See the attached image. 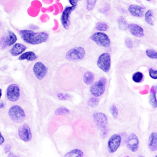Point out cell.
<instances>
[{
	"instance_id": "cell-1",
	"label": "cell",
	"mask_w": 157,
	"mask_h": 157,
	"mask_svg": "<svg viewBox=\"0 0 157 157\" xmlns=\"http://www.w3.org/2000/svg\"><path fill=\"white\" fill-rule=\"evenodd\" d=\"M21 39L31 45H38L47 41L48 34L45 32H34L32 30H21L20 32Z\"/></svg>"
},
{
	"instance_id": "cell-2",
	"label": "cell",
	"mask_w": 157,
	"mask_h": 157,
	"mask_svg": "<svg viewBox=\"0 0 157 157\" xmlns=\"http://www.w3.org/2000/svg\"><path fill=\"white\" fill-rule=\"evenodd\" d=\"M9 115L11 120L16 123H21L26 118L25 113L20 106L13 105L10 109Z\"/></svg>"
},
{
	"instance_id": "cell-3",
	"label": "cell",
	"mask_w": 157,
	"mask_h": 157,
	"mask_svg": "<svg viewBox=\"0 0 157 157\" xmlns=\"http://www.w3.org/2000/svg\"><path fill=\"white\" fill-rule=\"evenodd\" d=\"M86 50L82 47H75L69 50L66 58L69 61L81 60L85 57Z\"/></svg>"
},
{
	"instance_id": "cell-4",
	"label": "cell",
	"mask_w": 157,
	"mask_h": 157,
	"mask_svg": "<svg viewBox=\"0 0 157 157\" xmlns=\"http://www.w3.org/2000/svg\"><path fill=\"white\" fill-rule=\"evenodd\" d=\"M106 79L104 77H102L98 82L92 84L90 87V91L91 94L95 97H99L103 94L105 91Z\"/></svg>"
},
{
	"instance_id": "cell-5",
	"label": "cell",
	"mask_w": 157,
	"mask_h": 157,
	"mask_svg": "<svg viewBox=\"0 0 157 157\" xmlns=\"http://www.w3.org/2000/svg\"><path fill=\"white\" fill-rule=\"evenodd\" d=\"M92 40L100 46L109 48L111 45V40L109 36L103 32H96L92 34L90 37Z\"/></svg>"
},
{
	"instance_id": "cell-6",
	"label": "cell",
	"mask_w": 157,
	"mask_h": 157,
	"mask_svg": "<svg viewBox=\"0 0 157 157\" xmlns=\"http://www.w3.org/2000/svg\"><path fill=\"white\" fill-rule=\"evenodd\" d=\"M97 65L100 69L106 73L109 72L111 65V58L110 54L105 52L98 57L97 60Z\"/></svg>"
},
{
	"instance_id": "cell-7",
	"label": "cell",
	"mask_w": 157,
	"mask_h": 157,
	"mask_svg": "<svg viewBox=\"0 0 157 157\" xmlns=\"http://www.w3.org/2000/svg\"><path fill=\"white\" fill-rule=\"evenodd\" d=\"M6 96L8 100L11 102H16L20 97V89L18 85L12 84L9 86L6 91Z\"/></svg>"
},
{
	"instance_id": "cell-8",
	"label": "cell",
	"mask_w": 157,
	"mask_h": 157,
	"mask_svg": "<svg viewBox=\"0 0 157 157\" xmlns=\"http://www.w3.org/2000/svg\"><path fill=\"white\" fill-rule=\"evenodd\" d=\"M121 138L120 135L114 134L109 139L107 148L110 153H114L117 150L121 144Z\"/></svg>"
},
{
	"instance_id": "cell-9",
	"label": "cell",
	"mask_w": 157,
	"mask_h": 157,
	"mask_svg": "<svg viewBox=\"0 0 157 157\" xmlns=\"http://www.w3.org/2000/svg\"><path fill=\"white\" fill-rule=\"evenodd\" d=\"M33 72L36 78L38 80H42L46 75L48 69L43 63L37 62L34 64Z\"/></svg>"
},
{
	"instance_id": "cell-10",
	"label": "cell",
	"mask_w": 157,
	"mask_h": 157,
	"mask_svg": "<svg viewBox=\"0 0 157 157\" xmlns=\"http://www.w3.org/2000/svg\"><path fill=\"white\" fill-rule=\"evenodd\" d=\"M18 136L20 138L25 142L30 141L32 138V134L30 127L26 124L20 126L18 129Z\"/></svg>"
},
{
	"instance_id": "cell-11",
	"label": "cell",
	"mask_w": 157,
	"mask_h": 157,
	"mask_svg": "<svg viewBox=\"0 0 157 157\" xmlns=\"http://www.w3.org/2000/svg\"><path fill=\"white\" fill-rule=\"evenodd\" d=\"M93 117L94 121L98 128L102 130L107 128L108 120L105 115L102 113H95Z\"/></svg>"
},
{
	"instance_id": "cell-12",
	"label": "cell",
	"mask_w": 157,
	"mask_h": 157,
	"mask_svg": "<svg viewBox=\"0 0 157 157\" xmlns=\"http://www.w3.org/2000/svg\"><path fill=\"white\" fill-rule=\"evenodd\" d=\"M75 6H67L63 11L61 16V22L64 29H68L69 27L70 16L72 12L75 9Z\"/></svg>"
},
{
	"instance_id": "cell-13",
	"label": "cell",
	"mask_w": 157,
	"mask_h": 157,
	"mask_svg": "<svg viewBox=\"0 0 157 157\" xmlns=\"http://www.w3.org/2000/svg\"><path fill=\"white\" fill-rule=\"evenodd\" d=\"M139 143V139L137 136L134 133L131 134L127 139V148L132 152H136L138 149Z\"/></svg>"
},
{
	"instance_id": "cell-14",
	"label": "cell",
	"mask_w": 157,
	"mask_h": 157,
	"mask_svg": "<svg viewBox=\"0 0 157 157\" xmlns=\"http://www.w3.org/2000/svg\"><path fill=\"white\" fill-rule=\"evenodd\" d=\"M128 29L130 34L136 37H143L145 35L144 30L142 27L136 24H129L128 25Z\"/></svg>"
},
{
	"instance_id": "cell-15",
	"label": "cell",
	"mask_w": 157,
	"mask_h": 157,
	"mask_svg": "<svg viewBox=\"0 0 157 157\" xmlns=\"http://www.w3.org/2000/svg\"><path fill=\"white\" fill-rule=\"evenodd\" d=\"M129 12L132 16L141 17L144 15L145 9L142 6L137 5H130L128 7Z\"/></svg>"
},
{
	"instance_id": "cell-16",
	"label": "cell",
	"mask_w": 157,
	"mask_h": 157,
	"mask_svg": "<svg viewBox=\"0 0 157 157\" xmlns=\"http://www.w3.org/2000/svg\"><path fill=\"white\" fill-rule=\"evenodd\" d=\"M26 49V47L25 46L21 44L17 43L14 44L11 47L10 50V52L13 56H17L20 55V54H22L24 52H25Z\"/></svg>"
},
{
	"instance_id": "cell-17",
	"label": "cell",
	"mask_w": 157,
	"mask_h": 157,
	"mask_svg": "<svg viewBox=\"0 0 157 157\" xmlns=\"http://www.w3.org/2000/svg\"><path fill=\"white\" fill-rule=\"evenodd\" d=\"M148 147L151 151H155L157 149V132H152L150 134L148 140Z\"/></svg>"
},
{
	"instance_id": "cell-18",
	"label": "cell",
	"mask_w": 157,
	"mask_h": 157,
	"mask_svg": "<svg viewBox=\"0 0 157 157\" xmlns=\"http://www.w3.org/2000/svg\"><path fill=\"white\" fill-rule=\"evenodd\" d=\"M6 38L7 46H12L17 41V37L16 35L11 30L7 31V35L6 36Z\"/></svg>"
},
{
	"instance_id": "cell-19",
	"label": "cell",
	"mask_w": 157,
	"mask_h": 157,
	"mask_svg": "<svg viewBox=\"0 0 157 157\" xmlns=\"http://www.w3.org/2000/svg\"><path fill=\"white\" fill-rule=\"evenodd\" d=\"M37 56L36 54L33 52H26L24 54H21L20 56L18 59L20 60H27L28 61L35 60L37 59Z\"/></svg>"
},
{
	"instance_id": "cell-20",
	"label": "cell",
	"mask_w": 157,
	"mask_h": 157,
	"mask_svg": "<svg viewBox=\"0 0 157 157\" xmlns=\"http://www.w3.org/2000/svg\"><path fill=\"white\" fill-rule=\"evenodd\" d=\"M94 80V75L92 72L86 71L84 73L83 75V81L86 85L92 84Z\"/></svg>"
},
{
	"instance_id": "cell-21",
	"label": "cell",
	"mask_w": 157,
	"mask_h": 157,
	"mask_svg": "<svg viewBox=\"0 0 157 157\" xmlns=\"http://www.w3.org/2000/svg\"><path fill=\"white\" fill-rule=\"evenodd\" d=\"M145 19L148 25L150 26H153L154 25V13L151 10H148L145 13Z\"/></svg>"
},
{
	"instance_id": "cell-22",
	"label": "cell",
	"mask_w": 157,
	"mask_h": 157,
	"mask_svg": "<svg viewBox=\"0 0 157 157\" xmlns=\"http://www.w3.org/2000/svg\"><path fill=\"white\" fill-rule=\"evenodd\" d=\"M117 22L118 28L120 30L125 31L128 29V24L127 23V21L123 16H120L118 18Z\"/></svg>"
},
{
	"instance_id": "cell-23",
	"label": "cell",
	"mask_w": 157,
	"mask_h": 157,
	"mask_svg": "<svg viewBox=\"0 0 157 157\" xmlns=\"http://www.w3.org/2000/svg\"><path fill=\"white\" fill-rule=\"evenodd\" d=\"M155 93H156V90L154 88L153 86L151 88V92H150V96H149V102H150L151 105L154 107V108H157V98L155 97Z\"/></svg>"
},
{
	"instance_id": "cell-24",
	"label": "cell",
	"mask_w": 157,
	"mask_h": 157,
	"mask_svg": "<svg viewBox=\"0 0 157 157\" xmlns=\"http://www.w3.org/2000/svg\"><path fill=\"white\" fill-rule=\"evenodd\" d=\"M83 155L84 154L82 150L80 149H73L66 154L64 155V157H83Z\"/></svg>"
},
{
	"instance_id": "cell-25",
	"label": "cell",
	"mask_w": 157,
	"mask_h": 157,
	"mask_svg": "<svg viewBox=\"0 0 157 157\" xmlns=\"http://www.w3.org/2000/svg\"><path fill=\"white\" fill-rule=\"evenodd\" d=\"M95 28L97 30L101 32H105L109 29V26L105 22L98 21L95 25Z\"/></svg>"
},
{
	"instance_id": "cell-26",
	"label": "cell",
	"mask_w": 157,
	"mask_h": 157,
	"mask_svg": "<svg viewBox=\"0 0 157 157\" xmlns=\"http://www.w3.org/2000/svg\"><path fill=\"white\" fill-rule=\"evenodd\" d=\"M100 100L95 97H92L88 100V105L90 107H96L98 106Z\"/></svg>"
},
{
	"instance_id": "cell-27",
	"label": "cell",
	"mask_w": 157,
	"mask_h": 157,
	"mask_svg": "<svg viewBox=\"0 0 157 157\" xmlns=\"http://www.w3.org/2000/svg\"><path fill=\"white\" fill-rule=\"evenodd\" d=\"M70 111L66 107H60L58 108L55 111V114L58 115H67L69 113Z\"/></svg>"
},
{
	"instance_id": "cell-28",
	"label": "cell",
	"mask_w": 157,
	"mask_h": 157,
	"mask_svg": "<svg viewBox=\"0 0 157 157\" xmlns=\"http://www.w3.org/2000/svg\"><path fill=\"white\" fill-rule=\"evenodd\" d=\"M143 73L140 72H137L132 76V80L136 83H139L143 80Z\"/></svg>"
},
{
	"instance_id": "cell-29",
	"label": "cell",
	"mask_w": 157,
	"mask_h": 157,
	"mask_svg": "<svg viewBox=\"0 0 157 157\" xmlns=\"http://www.w3.org/2000/svg\"><path fill=\"white\" fill-rule=\"evenodd\" d=\"M97 0H86V10L92 11L94 8L97 3Z\"/></svg>"
},
{
	"instance_id": "cell-30",
	"label": "cell",
	"mask_w": 157,
	"mask_h": 157,
	"mask_svg": "<svg viewBox=\"0 0 157 157\" xmlns=\"http://www.w3.org/2000/svg\"><path fill=\"white\" fill-rule=\"evenodd\" d=\"M146 54L148 57L151 59H157V52L152 49H147L146 50Z\"/></svg>"
},
{
	"instance_id": "cell-31",
	"label": "cell",
	"mask_w": 157,
	"mask_h": 157,
	"mask_svg": "<svg viewBox=\"0 0 157 157\" xmlns=\"http://www.w3.org/2000/svg\"><path fill=\"white\" fill-rule=\"evenodd\" d=\"M110 111H111V114L113 116V117L115 118L117 117L118 112V109L116 106L115 105H113L111 106V108H110Z\"/></svg>"
},
{
	"instance_id": "cell-32",
	"label": "cell",
	"mask_w": 157,
	"mask_h": 157,
	"mask_svg": "<svg viewBox=\"0 0 157 157\" xmlns=\"http://www.w3.org/2000/svg\"><path fill=\"white\" fill-rule=\"evenodd\" d=\"M125 44L126 46L129 49H132L133 47V42L132 39L129 37H126L125 39Z\"/></svg>"
},
{
	"instance_id": "cell-33",
	"label": "cell",
	"mask_w": 157,
	"mask_h": 157,
	"mask_svg": "<svg viewBox=\"0 0 157 157\" xmlns=\"http://www.w3.org/2000/svg\"><path fill=\"white\" fill-rule=\"evenodd\" d=\"M149 75L151 78H154L155 80L157 79V70H154L152 68L149 69Z\"/></svg>"
},
{
	"instance_id": "cell-34",
	"label": "cell",
	"mask_w": 157,
	"mask_h": 157,
	"mask_svg": "<svg viewBox=\"0 0 157 157\" xmlns=\"http://www.w3.org/2000/svg\"><path fill=\"white\" fill-rule=\"evenodd\" d=\"M0 46L1 47V48L2 49L6 48V47L7 46V44H6V37H2L1 38Z\"/></svg>"
},
{
	"instance_id": "cell-35",
	"label": "cell",
	"mask_w": 157,
	"mask_h": 157,
	"mask_svg": "<svg viewBox=\"0 0 157 157\" xmlns=\"http://www.w3.org/2000/svg\"><path fill=\"white\" fill-rule=\"evenodd\" d=\"M57 97L59 100H66L69 98V95L64 94L63 93H58Z\"/></svg>"
},
{
	"instance_id": "cell-36",
	"label": "cell",
	"mask_w": 157,
	"mask_h": 157,
	"mask_svg": "<svg viewBox=\"0 0 157 157\" xmlns=\"http://www.w3.org/2000/svg\"><path fill=\"white\" fill-rule=\"evenodd\" d=\"M101 137L102 138L104 139V138H105L107 136V134H108V132H109V129L107 128H106L104 129H102L101 130Z\"/></svg>"
},
{
	"instance_id": "cell-37",
	"label": "cell",
	"mask_w": 157,
	"mask_h": 157,
	"mask_svg": "<svg viewBox=\"0 0 157 157\" xmlns=\"http://www.w3.org/2000/svg\"><path fill=\"white\" fill-rule=\"evenodd\" d=\"M80 1V0H69L70 4L72 6H75L76 7L77 6V4L78 2Z\"/></svg>"
},
{
	"instance_id": "cell-38",
	"label": "cell",
	"mask_w": 157,
	"mask_h": 157,
	"mask_svg": "<svg viewBox=\"0 0 157 157\" xmlns=\"http://www.w3.org/2000/svg\"><path fill=\"white\" fill-rule=\"evenodd\" d=\"M11 146L10 145H6V146H5V148H4V150H5V151H6V153L10 152V151L11 150Z\"/></svg>"
},
{
	"instance_id": "cell-39",
	"label": "cell",
	"mask_w": 157,
	"mask_h": 157,
	"mask_svg": "<svg viewBox=\"0 0 157 157\" xmlns=\"http://www.w3.org/2000/svg\"><path fill=\"white\" fill-rule=\"evenodd\" d=\"M4 142V138L3 136H2V134L0 132V145H2Z\"/></svg>"
},
{
	"instance_id": "cell-40",
	"label": "cell",
	"mask_w": 157,
	"mask_h": 157,
	"mask_svg": "<svg viewBox=\"0 0 157 157\" xmlns=\"http://www.w3.org/2000/svg\"><path fill=\"white\" fill-rule=\"evenodd\" d=\"M4 104L3 103L0 104V109H2V108H3V107H4Z\"/></svg>"
},
{
	"instance_id": "cell-41",
	"label": "cell",
	"mask_w": 157,
	"mask_h": 157,
	"mask_svg": "<svg viewBox=\"0 0 157 157\" xmlns=\"http://www.w3.org/2000/svg\"><path fill=\"white\" fill-rule=\"evenodd\" d=\"M1 97H2V90L0 89V99H1Z\"/></svg>"
},
{
	"instance_id": "cell-42",
	"label": "cell",
	"mask_w": 157,
	"mask_h": 157,
	"mask_svg": "<svg viewBox=\"0 0 157 157\" xmlns=\"http://www.w3.org/2000/svg\"><path fill=\"white\" fill-rule=\"evenodd\" d=\"M146 1H150L151 0H146Z\"/></svg>"
}]
</instances>
